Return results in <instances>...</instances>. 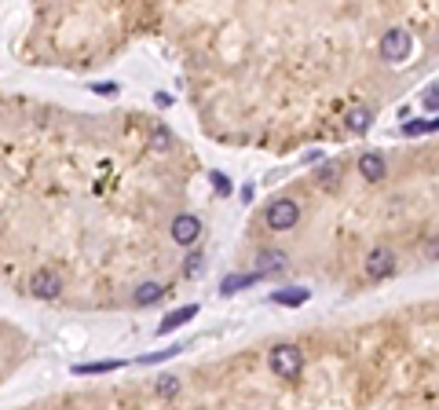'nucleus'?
I'll use <instances>...</instances> for the list:
<instances>
[{
    "instance_id": "f257e3e1",
    "label": "nucleus",
    "mask_w": 439,
    "mask_h": 410,
    "mask_svg": "<svg viewBox=\"0 0 439 410\" xmlns=\"http://www.w3.org/2000/svg\"><path fill=\"white\" fill-rule=\"evenodd\" d=\"M267 363H271V370L278 377H289V381H293V377L304 370V352L297 348V344H275L271 355H267Z\"/></svg>"
},
{
    "instance_id": "f03ea898",
    "label": "nucleus",
    "mask_w": 439,
    "mask_h": 410,
    "mask_svg": "<svg viewBox=\"0 0 439 410\" xmlns=\"http://www.w3.org/2000/svg\"><path fill=\"white\" fill-rule=\"evenodd\" d=\"M264 220H267L271 231H289V227H297V220H301V205H297L293 198H275V202L264 209Z\"/></svg>"
},
{
    "instance_id": "7ed1b4c3",
    "label": "nucleus",
    "mask_w": 439,
    "mask_h": 410,
    "mask_svg": "<svg viewBox=\"0 0 439 410\" xmlns=\"http://www.w3.org/2000/svg\"><path fill=\"white\" fill-rule=\"evenodd\" d=\"M62 293V279L55 268H37L34 275H29V297L37 300H55Z\"/></svg>"
},
{
    "instance_id": "20e7f679",
    "label": "nucleus",
    "mask_w": 439,
    "mask_h": 410,
    "mask_svg": "<svg viewBox=\"0 0 439 410\" xmlns=\"http://www.w3.org/2000/svg\"><path fill=\"white\" fill-rule=\"evenodd\" d=\"M406 55H410V34H406V29H399V26L388 29V34L381 37V59L395 66V62H403Z\"/></svg>"
},
{
    "instance_id": "39448f33",
    "label": "nucleus",
    "mask_w": 439,
    "mask_h": 410,
    "mask_svg": "<svg viewBox=\"0 0 439 410\" xmlns=\"http://www.w3.org/2000/svg\"><path fill=\"white\" fill-rule=\"evenodd\" d=\"M392 271H395V249H392V246L370 249V257H366V279L381 282V279H388Z\"/></svg>"
},
{
    "instance_id": "423d86ee",
    "label": "nucleus",
    "mask_w": 439,
    "mask_h": 410,
    "mask_svg": "<svg viewBox=\"0 0 439 410\" xmlns=\"http://www.w3.org/2000/svg\"><path fill=\"white\" fill-rule=\"evenodd\" d=\"M198 235H201V220L195 216V213H179L176 220H173V242H179V246H195L198 242Z\"/></svg>"
},
{
    "instance_id": "0eeeda50",
    "label": "nucleus",
    "mask_w": 439,
    "mask_h": 410,
    "mask_svg": "<svg viewBox=\"0 0 439 410\" xmlns=\"http://www.w3.org/2000/svg\"><path fill=\"white\" fill-rule=\"evenodd\" d=\"M198 315V304H187V308H176V311H168L165 319H162V326H158V337L162 333H173V330H179L184 322H190Z\"/></svg>"
},
{
    "instance_id": "6e6552de",
    "label": "nucleus",
    "mask_w": 439,
    "mask_h": 410,
    "mask_svg": "<svg viewBox=\"0 0 439 410\" xmlns=\"http://www.w3.org/2000/svg\"><path fill=\"white\" fill-rule=\"evenodd\" d=\"M359 172H362V180L377 183V180H384L388 165H384V157H381V154H362V157H359Z\"/></svg>"
},
{
    "instance_id": "1a4fd4ad",
    "label": "nucleus",
    "mask_w": 439,
    "mask_h": 410,
    "mask_svg": "<svg viewBox=\"0 0 439 410\" xmlns=\"http://www.w3.org/2000/svg\"><path fill=\"white\" fill-rule=\"evenodd\" d=\"M260 279H264L260 271H249V275H227V279L220 282V297H231V293H238V290H249Z\"/></svg>"
},
{
    "instance_id": "9d476101",
    "label": "nucleus",
    "mask_w": 439,
    "mask_h": 410,
    "mask_svg": "<svg viewBox=\"0 0 439 410\" xmlns=\"http://www.w3.org/2000/svg\"><path fill=\"white\" fill-rule=\"evenodd\" d=\"M289 264V257L282 253V249H260L256 253V268H260V275H267V271H282Z\"/></svg>"
},
{
    "instance_id": "9b49d317",
    "label": "nucleus",
    "mask_w": 439,
    "mask_h": 410,
    "mask_svg": "<svg viewBox=\"0 0 439 410\" xmlns=\"http://www.w3.org/2000/svg\"><path fill=\"white\" fill-rule=\"evenodd\" d=\"M344 125H348V132H366L373 125V110L370 107H351L344 114Z\"/></svg>"
},
{
    "instance_id": "f8f14e48",
    "label": "nucleus",
    "mask_w": 439,
    "mask_h": 410,
    "mask_svg": "<svg viewBox=\"0 0 439 410\" xmlns=\"http://www.w3.org/2000/svg\"><path fill=\"white\" fill-rule=\"evenodd\" d=\"M121 359H103V363H77L73 366V374L77 377H88V374H114V370H121Z\"/></svg>"
},
{
    "instance_id": "ddd939ff",
    "label": "nucleus",
    "mask_w": 439,
    "mask_h": 410,
    "mask_svg": "<svg viewBox=\"0 0 439 410\" xmlns=\"http://www.w3.org/2000/svg\"><path fill=\"white\" fill-rule=\"evenodd\" d=\"M308 297H312L308 290H301V286H289V290H278L271 300H275V304H286V308H301V304H308Z\"/></svg>"
},
{
    "instance_id": "4468645a",
    "label": "nucleus",
    "mask_w": 439,
    "mask_h": 410,
    "mask_svg": "<svg viewBox=\"0 0 439 410\" xmlns=\"http://www.w3.org/2000/svg\"><path fill=\"white\" fill-rule=\"evenodd\" d=\"M162 297H165V290L158 286V282H143V286L136 290V304H139V308H151V304H158Z\"/></svg>"
},
{
    "instance_id": "2eb2a0df",
    "label": "nucleus",
    "mask_w": 439,
    "mask_h": 410,
    "mask_svg": "<svg viewBox=\"0 0 439 410\" xmlns=\"http://www.w3.org/2000/svg\"><path fill=\"white\" fill-rule=\"evenodd\" d=\"M436 129H439V118H432V121H406V125H403V136H410V140H414V136L436 132Z\"/></svg>"
},
{
    "instance_id": "dca6fc26",
    "label": "nucleus",
    "mask_w": 439,
    "mask_h": 410,
    "mask_svg": "<svg viewBox=\"0 0 439 410\" xmlns=\"http://www.w3.org/2000/svg\"><path fill=\"white\" fill-rule=\"evenodd\" d=\"M184 352V344H173V348H165V352H151V355H139V363L143 366H151V363H165V359H173V355Z\"/></svg>"
},
{
    "instance_id": "f3484780",
    "label": "nucleus",
    "mask_w": 439,
    "mask_h": 410,
    "mask_svg": "<svg viewBox=\"0 0 439 410\" xmlns=\"http://www.w3.org/2000/svg\"><path fill=\"white\" fill-rule=\"evenodd\" d=\"M209 180H212V187H216V194H220V198H227V194L234 191V183H231V176H227V172H212Z\"/></svg>"
},
{
    "instance_id": "a211bd4d",
    "label": "nucleus",
    "mask_w": 439,
    "mask_h": 410,
    "mask_svg": "<svg viewBox=\"0 0 439 410\" xmlns=\"http://www.w3.org/2000/svg\"><path fill=\"white\" fill-rule=\"evenodd\" d=\"M168 146H173V136H168L165 129H158V132L151 136V151H154V154H165Z\"/></svg>"
},
{
    "instance_id": "6ab92c4d",
    "label": "nucleus",
    "mask_w": 439,
    "mask_h": 410,
    "mask_svg": "<svg viewBox=\"0 0 439 410\" xmlns=\"http://www.w3.org/2000/svg\"><path fill=\"white\" fill-rule=\"evenodd\" d=\"M154 388H158V396H176L179 392V377H162Z\"/></svg>"
},
{
    "instance_id": "aec40b11",
    "label": "nucleus",
    "mask_w": 439,
    "mask_h": 410,
    "mask_svg": "<svg viewBox=\"0 0 439 410\" xmlns=\"http://www.w3.org/2000/svg\"><path fill=\"white\" fill-rule=\"evenodd\" d=\"M421 103H425V110H439V85H436V88H428Z\"/></svg>"
},
{
    "instance_id": "412c9836",
    "label": "nucleus",
    "mask_w": 439,
    "mask_h": 410,
    "mask_svg": "<svg viewBox=\"0 0 439 410\" xmlns=\"http://www.w3.org/2000/svg\"><path fill=\"white\" fill-rule=\"evenodd\" d=\"M198 264H201V253H198V249H195V253H190V257L184 260V271H187V275H190V271H198Z\"/></svg>"
},
{
    "instance_id": "4be33fe9",
    "label": "nucleus",
    "mask_w": 439,
    "mask_h": 410,
    "mask_svg": "<svg viewBox=\"0 0 439 410\" xmlns=\"http://www.w3.org/2000/svg\"><path fill=\"white\" fill-rule=\"evenodd\" d=\"M334 176H340V165H326V169L318 172V180H323V183H329Z\"/></svg>"
},
{
    "instance_id": "5701e85b",
    "label": "nucleus",
    "mask_w": 439,
    "mask_h": 410,
    "mask_svg": "<svg viewBox=\"0 0 439 410\" xmlns=\"http://www.w3.org/2000/svg\"><path fill=\"white\" fill-rule=\"evenodd\" d=\"M92 92H99V96H114L117 85H114V81H103V85H92Z\"/></svg>"
},
{
    "instance_id": "b1692460",
    "label": "nucleus",
    "mask_w": 439,
    "mask_h": 410,
    "mask_svg": "<svg viewBox=\"0 0 439 410\" xmlns=\"http://www.w3.org/2000/svg\"><path fill=\"white\" fill-rule=\"evenodd\" d=\"M425 257L439 260V238H428V242H425Z\"/></svg>"
}]
</instances>
